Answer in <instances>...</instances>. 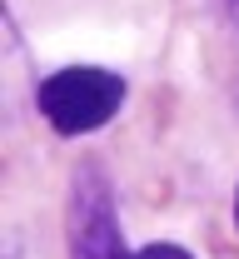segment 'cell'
Listing matches in <instances>:
<instances>
[{
	"mask_svg": "<svg viewBox=\"0 0 239 259\" xmlns=\"http://www.w3.org/2000/svg\"><path fill=\"white\" fill-rule=\"evenodd\" d=\"M125 105V75L100 65H65L40 80V115L55 135H90Z\"/></svg>",
	"mask_w": 239,
	"mask_h": 259,
	"instance_id": "1",
	"label": "cell"
},
{
	"mask_svg": "<svg viewBox=\"0 0 239 259\" xmlns=\"http://www.w3.org/2000/svg\"><path fill=\"white\" fill-rule=\"evenodd\" d=\"M115 259H195V254H184L179 244H145V249H125Z\"/></svg>",
	"mask_w": 239,
	"mask_h": 259,
	"instance_id": "2",
	"label": "cell"
},
{
	"mask_svg": "<svg viewBox=\"0 0 239 259\" xmlns=\"http://www.w3.org/2000/svg\"><path fill=\"white\" fill-rule=\"evenodd\" d=\"M229 15H234V20H239V0H229Z\"/></svg>",
	"mask_w": 239,
	"mask_h": 259,
	"instance_id": "3",
	"label": "cell"
},
{
	"mask_svg": "<svg viewBox=\"0 0 239 259\" xmlns=\"http://www.w3.org/2000/svg\"><path fill=\"white\" fill-rule=\"evenodd\" d=\"M234 225H239V199H234Z\"/></svg>",
	"mask_w": 239,
	"mask_h": 259,
	"instance_id": "4",
	"label": "cell"
}]
</instances>
